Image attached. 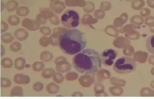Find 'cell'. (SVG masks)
I'll return each mask as SVG.
<instances>
[{
    "label": "cell",
    "instance_id": "cell-1",
    "mask_svg": "<svg viewBox=\"0 0 154 99\" xmlns=\"http://www.w3.org/2000/svg\"><path fill=\"white\" fill-rule=\"evenodd\" d=\"M101 55L95 49L86 48L75 55L72 60L73 66L79 72L84 74L94 73L101 68Z\"/></svg>",
    "mask_w": 154,
    "mask_h": 99
},
{
    "label": "cell",
    "instance_id": "cell-2",
    "mask_svg": "<svg viewBox=\"0 0 154 99\" xmlns=\"http://www.w3.org/2000/svg\"><path fill=\"white\" fill-rule=\"evenodd\" d=\"M87 41L84 33L73 29L62 32L59 38V46L62 51L69 55H75L85 48Z\"/></svg>",
    "mask_w": 154,
    "mask_h": 99
},
{
    "label": "cell",
    "instance_id": "cell-3",
    "mask_svg": "<svg viewBox=\"0 0 154 99\" xmlns=\"http://www.w3.org/2000/svg\"><path fill=\"white\" fill-rule=\"evenodd\" d=\"M136 67L135 61L128 57L119 58L115 61L113 65L114 70L121 74L132 72L135 70Z\"/></svg>",
    "mask_w": 154,
    "mask_h": 99
},
{
    "label": "cell",
    "instance_id": "cell-4",
    "mask_svg": "<svg viewBox=\"0 0 154 99\" xmlns=\"http://www.w3.org/2000/svg\"><path fill=\"white\" fill-rule=\"evenodd\" d=\"M61 21L64 27L69 28H75L79 25L80 16L76 11L68 10L62 16Z\"/></svg>",
    "mask_w": 154,
    "mask_h": 99
},
{
    "label": "cell",
    "instance_id": "cell-5",
    "mask_svg": "<svg viewBox=\"0 0 154 99\" xmlns=\"http://www.w3.org/2000/svg\"><path fill=\"white\" fill-rule=\"evenodd\" d=\"M118 55V52L114 49L112 48L106 49L101 55L102 63L106 66H111L114 63Z\"/></svg>",
    "mask_w": 154,
    "mask_h": 99
},
{
    "label": "cell",
    "instance_id": "cell-6",
    "mask_svg": "<svg viewBox=\"0 0 154 99\" xmlns=\"http://www.w3.org/2000/svg\"><path fill=\"white\" fill-rule=\"evenodd\" d=\"M14 80L15 83L20 85L28 84L31 81L29 76L21 73L16 74L14 77Z\"/></svg>",
    "mask_w": 154,
    "mask_h": 99
},
{
    "label": "cell",
    "instance_id": "cell-7",
    "mask_svg": "<svg viewBox=\"0 0 154 99\" xmlns=\"http://www.w3.org/2000/svg\"><path fill=\"white\" fill-rule=\"evenodd\" d=\"M59 90V86L54 83H50L46 86V90L51 95H53L57 94Z\"/></svg>",
    "mask_w": 154,
    "mask_h": 99
},
{
    "label": "cell",
    "instance_id": "cell-8",
    "mask_svg": "<svg viewBox=\"0 0 154 99\" xmlns=\"http://www.w3.org/2000/svg\"><path fill=\"white\" fill-rule=\"evenodd\" d=\"M26 61L25 59L19 57L17 58L14 61V67L17 70H21L25 68Z\"/></svg>",
    "mask_w": 154,
    "mask_h": 99
},
{
    "label": "cell",
    "instance_id": "cell-9",
    "mask_svg": "<svg viewBox=\"0 0 154 99\" xmlns=\"http://www.w3.org/2000/svg\"><path fill=\"white\" fill-rule=\"evenodd\" d=\"M23 90L21 86H17L12 88L10 92L11 97H23Z\"/></svg>",
    "mask_w": 154,
    "mask_h": 99
},
{
    "label": "cell",
    "instance_id": "cell-10",
    "mask_svg": "<svg viewBox=\"0 0 154 99\" xmlns=\"http://www.w3.org/2000/svg\"><path fill=\"white\" fill-rule=\"evenodd\" d=\"M146 45L148 52L154 54V34L148 37L146 40Z\"/></svg>",
    "mask_w": 154,
    "mask_h": 99
},
{
    "label": "cell",
    "instance_id": "cell-11",
    "mask_svg": "<svg viewBox=\"0 0 154 99\" xmlns=\"http://www.w3.org/2000/svg\"><path fill=\"white\" fill-rule=\"evenodd\" d=\"M55 73V71L54 68H47L43 70L42 75L44 78L47 79L53 77Z\"/></svg>",
    "mask_w": 154,
    "mask_h": 99
},
{
    "label": "cell",
    "instance_id": "cell-12",
    "mask_svg": "<svg viewBox=\"0 0 154 99\" xmlns=\"http://www.w3.org/2000/svg\"><path fill=\"white\" fill-rule=\"evenodd\" d=\"M45 67V64L41 61L35 62L32 65V69L35 72H40Z\"/></svg>",
    "mask_w": 154,
    "mask_h": 99
},
{
    "label": "cell",
    "instance_id": "cell-13",
    "mask_svg": "<svg viewBox=\"0 0 154 99\" xmlns=\"http://www.w3.org/2000/svg\"><path fill=\"white\" fill-rule=\"evenodd\" d=\"M1 64L2 66L4 68H10L13 65V62L9 58H5L1 60Z\"/></svg>",
    "mask_w": 154,
    "mask_h": 99
},
{
    "label": "cell",
    "instance_id": "cell-14",
    "mask_svg": "<svg viewBox=\"0 0 154 99\" xmlns=\"http://www.w3.org/2000/svg\"><path fill=\"white\" fill-rule=\"evenodd\" d=\"M53 58V54L51 53L45 52L42 53L41 55L40 59L44 62H48L52 60Z\"/></svg>",
    "mask_w": 154,
    "mask_h": 99
},
{
    "label": "cell",
    "instance_id": "cell-15",
    "mask_svg": "<svg viewBox=\"0 0 154 99\" xmlns=\"http://www.w3.org/2000/svg\"><path fill=\"white\" fill-rule=\"evenodd\" d=\"M11 84V82L9 79L6 78H1V85L2 87L4 88H8Z\"/></svg>",
    "mask_w": 154,
    "mask_h": 99
},
{
    "label": "cell",
    "instance_id": "cell-16",
    "mask_svg": "<svg viewBox=\"0 0 154 99\" xmlns=\"http://www.w3.org/2000/svg\"><path fill=\"white\" fill-rule=\"evenodd\" d=\"M44 86L43 83L40 82H37L34 84L33 88L35 92H39L43 90Z\"/></svg>",
    "mask_w": 154,
    "mask_h": 99
},
{
    "label": "cell",
    "instance_id": "cell-17",
    "mask_svg": "<svg viewBox=\"0 0 154 99\" xmlns=\"http://www.w3.org/2000/svg\"><path fill=\"white\" fill-rule=\"evenodd\" d=\"M15 36L19 40H23L26 39L28 36V34L25 32L19 31L16 33Z\"/></svg>",
    "mask_w": 154,
    "mask_h": 99
},
{
    "label": "cell",
    "instance_id": "cell-18",
    "mask_svg": "<svg viewBox=\"0 0 154 99\" xmlns=\"http://www.w3.org/2000/svg\"><path fill=\"white\" fill-rule=\"evenodd\" d=\"M53 77L54 81L57 83H61L63 80V77L59 73H56Z\"/></svg>",
    "mask_w": 154,
    "mask_h": 99
},
{
    "label": "cell",
    "instance_id": "cell-19",
    "mask_svg": "<svg viewBox=\"0 0 154 99\" xmlns=\"http://www.w3.org/2000/svg\"><path fill=\"white\" fill-rule=\"evenodd\" d=\"M10 48L12 51L17 52L20 50L21 48V45L19 43L15 42L12 44Z\"/></svg>",
    "mask_w": 154,
    "mask_h": 99
},
{
    "label": "cell",
    "instance_id": "cell-20",
    "mask_svg": "<svg viewBox=\"0 0 154 99\" xmlns=\"http://www.w3.org/2000/svg\"><path fill=\"white\" fill-rule=\"evenodd\" d=\"M2 39L4 42L8 43L12 40L13 38L11 35L7 34L3 36Z\"/></svg>",
    "mask_w": 154,
    "mask_h": 99
},
{
    "label": "cell",
    "instance_id": "cell-21",
    "mask_svg": "<svg viewBox=\"0 0 154 99\" xmlns=\"http://www.w3.org/2000/svg\"><path fill=\"white\" fill-rule=\"evenodd\" d=\"M40 42L42 46H46L48 44V39L46 38H42L40 40Z\"/></svg>",
    "mask_w": 154,
    "mask_h": 99
},
{
    "label": "cell",
    "instance_id": "cell-22",
    "mask_svg": "<svg viewBox=\"0 0 154 99\" xmlns=\"http://www.w3.org/2000/svg\"><path fill=\"white\" fill-rule=\"evenodd\" d=\"M31 65L29 64H26L25 66V68H29L31 67Z\"/></svg>",
    "mask_w": 154,
    "mask_h": 99
}]
</instances>
